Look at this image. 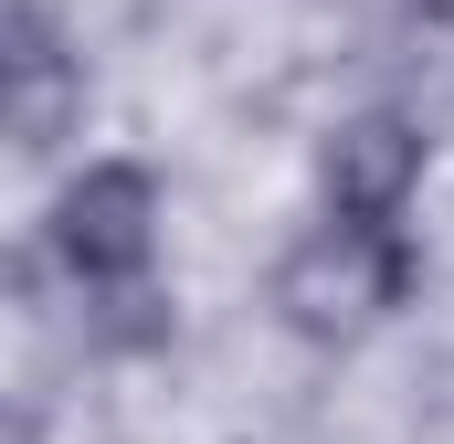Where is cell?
Returning a JSON list of instances; mask_svg holds the SVG:
<instances>
[{"label": "cell", "instance_id": "1", "mask_svg": "<svg viewBox=\"0 0 454 444\" xmlns=\"http://www.w3.org/2000/svg\"><path fill=\"white\" fill-rule=\"evenodd\" d=\"M412 297H423V233L412 222H328L317 212L307 233H286V254L264 275L275 329L307 338V349H359Z\"/></svg>", "mask_w": 454, "mask_h": 444}, {"label": "cell", "instance_id": "2", "mask_svg": "<svg viewBox=\"0 0 454 444\" xmlns=\"http://www.w3.org/2000/svg\"><path fill=\"white\" fill-rule=\"evenodd\" d=\"M159 233H169V202H159V170L148 159H85L64 170V191L32 222V275H53L85 318L96 307H127V297H159Z\"/></svg>", "mask_w": 454, "mask_h": 444}, {"label": "cell", "instance_id": "3", "mask_svg": "<svg viewBox=\"0 0 454 444\" xmlns=\"http://www.w3.org/2000/svg\"><path fill=\"white\" fill-rule=\"evenodd\" d=\"M85 43L64 32L53 0H11L0 11V127H11V159H53L74 127H85Z\"/></svg>", "mask_w": 454, "mask_h": 444}, {"label": "cell", "instance_id": "4", "mask_svg": "<svg viewBox=\"0 0 454 444\" xmlns=\"http://www.w3.org/2000/svg\"><path fill=\"white\" fill-rule=\"evenodd\" d=\"M434 170V138L412 107H348L317 138V212L328 222H412Z\"/></svg>", "mask_w": 454, "mask_h": 444}]
</instances>
